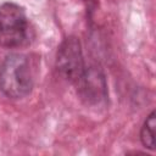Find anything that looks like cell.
<instances>
[{"mask_svg": "<svg viewBox=\"0 0 156 156\" xmlns=\"http://www.w3.org/2000/svg\"><path fill=\"white\" fill-rule=\"evenodd\" d=\"M33 88L29 60L23 54H10L0 66V90L10 99H23Z\"/></svg>", "mask_w": 156, "mask_h": 156, "instance_id": "obj_1", "label": "cell"}, {"mask_svg": "<svg viewBox=\"0 0 156 156\" xmlns=\"http://www.w3.org/2000/svg\"><path fill=\"white\" fill-rule=\"evenodd\" d=\"M28 20L24 9L15 2L0 5V45L17 48L28 40Z\"/></svg>", "mask_w": 156, "mask_h": 156, "instance_id": "obj_2", "label": "cell"}, {"mask_svg": "<svg viewBox=\"0 0 156 156\" xmlns=\"http://www.w3.org/2000/svg\"><path fill=\"white\" fill-rule=\"evenodd\" d=\"M56 68L68 82L76 84L79 80L85 69V65L78 38L67 37L61 43L56 56Z\"/></svg>", "mask_w": 156, "mask_h": 156, "instance_id": "obj_3", "label": "cell"}, {"mask_svg": "<svg viewBox=\"0 0 156 156\" xmlns=\"http://www.w3.org/2000/svg\"><path fill=\"white\" fill-rule=\"evenodd\" d=\"M80 99L87 105H98L107 98V84L104 72L96 67H85L82 77L74 84Z\"/></svg>", "mask_w": 156, "mask_h": 156, "instance_id": "obj_4", "label": "cell"}, {"mask_svg": "<svg viewBox=\"0 0 156 156\" xmlns=\"http://www.w3.org/2000/svg\"><path fill=\"white\" fill-rule=\"evenodd\" d=\"M155 128H156V121H155V112L152 111L146 117L140 130V140L143 145L150 150H155Z\"/></svg>", "mask_w": 156, "mask_h": 156, "instance_id": "obj_5", "label": "cell"}]
</instances>
